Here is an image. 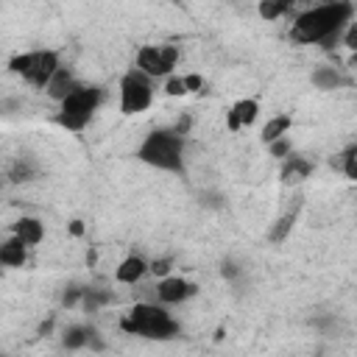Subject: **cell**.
<instances>
[{
  "instance_id": "obj_32",
  "label": "cell",
  "mask_w": 357,
  "mask_h": 357,
  "mask_svg": "<svg viewBox=\"0 0 357 357\" xmlns=\"http://www.w3.org/2000/svg\"><path fill=\"white\" fill-rule=\"evenodd\" d=\"M67 231H70L73 237H81V234H84V220H70Z\"/></svg>"
},
{
  "instance_id": "obj_21",
  "label": "cell",
  "mask_w": 357,
  "mask_h": 357,
  "mask_svg": "<svg viewBox=\"0 0 357 357\" xmlns=\"http://www.w3.org/2000/svg\"><path fill=\"white\" fill-rule=\"evenodd\" d=\"M332 165H340V167H343V173H346V178L357 181V145H354V142H351V145H346V151L340 153V159H337V162H332Z\"/></svg>"
},
{
  "instance_id": "obj_10",
  "label": "cell",
  "mask_w": 357,
  "mask_h": 357,
  "mask_svg": "<svg viewBox=\"0 0 357 357\" xmlns=\"http://www.w3.org/2000/svg\"><path fill=\"white\" fill-rule=\"evenodd\" d=\"M312 170H315V165H312L307 156H296V153H290V156L282 162L279 181H282L284 187H296V184H301L304 178H310Z\"/></svg>"
},
{
  "instance_id": "obj_15",
  "label": "cell",
  "mask_w": 357,
  "mask_h": 357,
  "mask_svg": "<svg viewBox=\"0 0 357 357\" xmlns=\"http://www.w3.org/2000/svg\"><path fill=\"white\" fill-rule=\"evenodd\" d=\"M25 259H28L25 245L17 237H8V240L0 243V265H6V268H22Z\"/></svg>"
},
{
  "instance_id": "obj_16",
  "label": "cell",
  "mask_w": 357,
  "mask_h": 357,
  "mask_svg": "<svg viewBox=\"0 0 357 357\" xmlns=\"http://www.w3.org/2000/svg\"><path fill=\"white\" fill-rule=\"evenodd\" d=\"M290 126H293L290 114H276V117H271V120L262 126V134H259V139H262L265 145H271V142H276V139L287 137Z\"/></svg>"
},
{
  "instance_id": "obj_17",
  "label": "cell",
  "mask_w": 357,
  "mask_h": 357,
  "mask_svg": "<svg viewBox=\"0 0 357 357\" xmlns=\"http://www.w3.org/2000/svg\"><path fill=\"white\" fill-rule=\"evenodd\" d=\"M296 218H298V204H296L290 212H284V215L271 226L268 240H271V243H284V240H287V234H290V231H293V226H296Z\"/></svg>"
},
{
  "instance_id": "obj_2",
  "label": "cell",
  "mask_w": 357,
  "mask_h": 357,
  "mask_svg": "<svg viewBox=\"0 0 357 357\" xmlns=\"http://www.w3.org/2000/svg\"><path fill=\"white\" fill-rule=\"evenodd\" d=\"M120 329L128 332V335L148 337V340H170L181 332L178 324L170 318V312L165 307H156V304H148V301L134 304L120 318Z\"/></svg>"
},
{
  "instance_id": "obj_7",
  "label": "cell",
  "mask_w": 357,
  "mask_h": 357,
  "mask_svg": "<svg viewBox=\"0 0 357 357\" xmlns=\"http://www.w3.org/2000/svg\"><path fill=\"white\" fill-rule=\"evenodd\" d=\"M176 61H178V45H145L137 50L134 70H139L142 75H148L153 81V78L170 75Z\"/></svg>"
},
{
  "instance_id": "obj_25",
  "label": "cell",
  "mask_w": 357,
  "mask_h": 357,
  "mask_svg": "<svg viewBox=\"0 0 357 357\" xmlns=\"http://www.w3.org/2000/svg\"><path fill=\"white\" fill-rule=\"evenodd\" d=\"M170 268H173V257H159V259H153V262L148 265V271H151L156 279L170 276Z\"/></svg>"
},
{
  "instance_id": "obj_33",
  "label": "cell",
  "mask_w": 357,
  "mask_h": 357,
  "mask_svg": "<svg viewBox=\"0 0 357 357\" xmlns=\"http://www.w3.org/2000/svg\"><path fill=\"white\" fill-rule=\"evenodd\" d=\"M50 329H53V318H47V321L39 326V335H50Z\"/></svg>"
},
{
  "instance_id": "obj_20",
  "label": "cell",
  "mask_w": 357,
  "mask_h": 357,
  "mask_svg": "<svg viewBox=\"0 0 357 357\" xmlns=\"http://www.w3.org/2000/svg\"><path fill=\"white\" fill-rule=\"evenodd\" d=\"M257 11H259V17L262 20H279V17H284L287 11H290V3L287 0H262L259 6H257Z\"/></svg>"
},
{
  "instance_id": "obj_30",
  "label": "cell",
  "mask_w": 357,
  "mask_h": 357,
  "mask_svg": "<svg viewBox=\"0 0 357 357\" xmlns=\"http://www.w3.org/2000/svg\"><path fill=\"white\" fill-rule=\"evenodd\" d=\"M184 86H187V92H201L206 86V81L198 73H190V75H184Z\"/></svg>"
},
{
  "instance_id": "obj_6",
  "label": "cell",
  "mask_w": 357,
  "mask_h": 357,
  "mask_svg": "<svg viewBox=\"0 0 357 357\" xmlns=\"http://www.w3.org/2000/svg\"><path fill=\"white\" fill-rule=\"evenodd\" d=\"M151 100H153V81L139 70H128L120 78V112L139 114L151 106Z\"/></svg>"
},
{
  "instance_id": "obj_5",
  "label": "cell",
  "mask_w": 357,
  "mask_h": 357,
  "mask_svg": "<svg viewBox=\"0 0 357 357\" xmlns=\"http://www.w3.org/2000/svg\"><path fill=\"white\" fill-rule=\"evenodd\" d=\"M59 53L56 50H33V53H20L8 61V70L14 75H22L31 86L45 89L47 81L53 78V73L59 70Z\"/></svg>"
},
{
  "instance_id": "obj_24",
  "label": "cell",
  "mask_w": 357,
  "mask_h": 357,
  "mask_svg": "<svg viewBox=\"0 0 357 357\" xmlns=\"http://www.w3.org/2000/svg\"><path fill=\"white\" fill-rule=\"evenodd\" d=\"M201 206H206V209H223L226 206V195L218 192V190H206V192H201Z\"/></svg>"
},
{
  "instance_id": "obj_22",
  "label": "cell",
  "mask_w": 357,
  "mask_h": 357,
  "mask_svg": "<svg viewBox=\"0 0 357 357\" xmlns=\"http://www.w3.org/2000/svg\"><path fill=\"white\" fill-rule=\"evenodd\" d=\"M36 176V167H33V162H28V159H20L14 167H11V181H31Z\"/></svg>"
},
{
  "instance_id": "obj_4",
  "label": "cell",
  "mask_w": 357,
  "mask_h": 357,
  "mask_svg": "<svg viewBox=\"0 0 357 357\" xmlns=\"http://www.w3.org/2000/svg\"><path fill=\"white\" fill-rule=\"evenodd\" d=\"M100 100H103V89L100 86H84V84H78V89L70 92L61 100V109H59V114L53 120L61 128H67V131H84L86 123L92 120V114L98 112Z\"/></svg>"
},
{
  "instance_id": "obj_1",
  "label": "cell",
  "mask_w": 357,
  "mask_h": 357,
  "mask_svg": "<svg viewBox=\"0 0 357 357\" xmlns=\"http://www.w3.org/2000/svg\"><path fill=\"white\" fill-rule=\"evenodd\" d=\"M354 20V3L335 0L315 8L301 11L290 25V39L301 45H321L324 50H332L340 42L343 28Z\"/></svg>"
},
{
  "instance_id": "obj_14",
  "label": "cell",
  "mask_w": 357,
  "mask_h": 357,
  "mask_svg": "<svg viewBox=\"0 0 357 357\" xmlns=\"http://www.w3.org/2000/svg\"><path fill=\"white\" fill-rule=\"evenodd\" d=\"M310 81H312V86H318V89H340V86L349 84V78H346L337 67H315L312 75H310Z\"/></svg>"
},
{
  "instance_id": "obj_31",
  "label": "cell",
  "mask_w": 357,
  "mask_h": 357,
  "mask_svg": "<svg viewBox=\"0 0 357 357\" xmlns=\"http://www.w3.org/2000/svg\"><path fill=\"white\" fill-rule=\"evenodd\" d=\"M86 346H89L92 351H103V346H106V343L100 340V332H98L95 326L89 329V337H86Z\"/></svg>"
},
{
  "instance_id": "obj_34",
  "label": "cell",
  "mask_w": 357,
  "mask_h": 357,
  "mask_svg": "<svg viewBox=\"0 0 357 357\" xmlns=\"http://www.w3.org/2000/svg\"><path fill=\"white\" fill-rule=\"evenodd\" d=\"M0 357H6V354H0Z\"/></svg>"
},
{
  "instance_id": "obj_12",
  "label": "cell",
  "mask_w": 357,
  "mask_h": 357,
  "mask_svg": "<svg viewBox=\"0 0 357 357\" xmlns=\"http://www.w3.org/2000/svg\"><path fill=\"white\" fill-rule=\"evenodd\" d=\"M78 89V81H75V75L67 70V67H59L56 73H53V78L47 81V86H45V92H47V98H53V100H64L70 92H75Z\"/></svg>"
},
{
  "instance_id": "obj_26",
  "label": "cell",
  "mask_w": 357,
  "mask_h": 357,
  "mask_svg": "<svg viewBox=\"0 0 357 357\" xmlns=\"http://www.w3.org/2000/svg\"><path fill=\"white\" fill-rule=\"evenodd\" d=\"M165 95H170V98H181V95H187L184 75H170L167 84H165Z\"/></svg>"
},
{
  "instance_id": "obj_29",
  "label": "cell",
  "mask_w": 357,
  "mask_h": 357,
  "mask_svg": "<svg viewBox=\"0 0 357 357\" xmlns=\"http://www.w3.org/2000/svg\"><path fill=\"white\" fill-rule=\"evenodd\" d=\"M81 293H84V287H75V284H73V287H67V290L61 293V307H67V310H70V307L81 304Z\"/></svg>"
},
{
  "instance_id": "obj_11",
  "label": "cell",
  "mask_w": 357,
  "mask_h": 357,
  "mask_svg": "<svg viewBox=\"0 0 357 357\" xmlns=\"http://www.w3.org/2000/svg\"><path fill=\"white\" fill-rule=\"evenodd\" d=\"M11 237H17L25 248L28 245H36V243H42V237H45V223L39 220V218H20V220H14V226H11Z\"/></svg>"
},
{
  "instance_id": "obj_23",
  "label": "cell",
  "mask_w": 357,
  "mask_h": 357,
  "mask_svg": "<svg viewBox=\"0 0 357 357\" xmlns=\"http://www.w3.org/2000/svg\"><path fill=\"white\" fill-rule=\"evenodd\" d=\"M220 276H223L226 282H237V279L243 276V268H240V262H237L234 257H226V259L220 262Z\"/></svg>"
},
{
  "instance_id": "obj_19",
  "label": "cell",
  "mask_w": 357,
  "mask_h": 357,
  "mask_svg": "<svg viewBox=\"0 0 357 357\" xmlns=\"http://www.w3.org/2000/svg\"><path fill=\"white\" fill-rule=\"evenodd\" d=\"M89 329H92V326H86V324H73V326H67L64 335H61V346L70 349V351L84 349V346H86V337H89Z\"/></svg>"
},
{
  "instance_id": "obj_18",
  "label": "cell",
  "mask_w": 357,
  "mask_h": 357,
  "mask_svg": "<svg viewBox=\"0 0 357 357\" xmlns=\"http://www.w3.org/2000/svg\"><path fill=\"white\" fill-rule=\"evenodd\" d=\"M112 290H103V287H84V293H81V307L86 310V312H98L100 307H106V304H112Z\"/></svg>"
},
{
  "instance_id": "obj_28",
  "label": "cell",
  "mask_w": 357,
  "mask_h": 357,
  "mask_svg": "<svg viewBox=\"0 0 357 357\" xmlns=\"http://www.w3.org/2000/svg\"><path fill=\"white\" fill-rule=\"evenodd\" d=\"M190 128H192V117H190L187 112H181V114H178V120L173 123V128H170V131H173L176 137H181V139H184V137L190 134Z\"/></svg>"
},
{
  "instance_id": "obj_27",
  "label": "cell",
  "mask_w": 357,
  "mask_h": 357,
  "mask_svg": "<svg viewBox=\"0 0 357 357\" xmlns=\"http://www.w3.org/2000/svg\"><path fill=\"white\" fill-rule=\"evenodd\" d=\"M268 153H271V156H276V159H287V156L293 153V145H290V139H287V137H282V139H276V142H271V145H268Z\"/></svg>"
},
{
  "instance_id": "obj_8",
  "label": "cell",
  "mask_w": 357,
  "mask_h": 357,
  "mask_svg": "<svg viewBox=\"0 0 357 357\" xmlns=\"http://www.w3.org/2000/svg\"><path fill=\"white\" fill-rule=\"evenodd\" d=\"M195 293H198V284H192V282H187V279H181V276H165V279H159V284H156V298H159V304H181V301L192 298Z\"/></svg>"
},
{
  "instance_id": "obj_9",
  "label": "cell",
  "mask_w": 357,
  "mask_h": 357,
  "mask_svg": "<svg viewBox=\"0 0 357 357\" xmlns=\"http://www.w3.org/2000/svg\"><path fill=\"white\" fill-rule=\"evenodd\" d=\"M259 114V103L254 98H240L229 112H226V128L229 131H240V128H248L254 126Z\"/></svg>"
},
{
  "instance_id": "obj_3",
  "label": "cell",
  "mask_w": 357,
  "mask_h": 357,
  "mask_svg": "<svg viewBox=\"0 0 357 357\" xmlns=\"http://www.w3.org/2000/svg\"><path fill=\"white\" fill-rule=\"evenodd\" d=\"M137 159L156 170L184 173V139L176 137L170 128H156L137 148Z\"/></svg>"
},
{
  "instance_id": "obj_13",
  "label": "cell",
  "mask_w": 357,
  "mask_h": 357,
  "mask_svg": "<svg viewBox=\"0 0 357 357\" xmlns=\"http://www.w3.org/2000/svg\"><path fill=\"white\" fill-rule=\"evenodd\" d=\"M145 273H148V262H145L142 257H137V254L126 257V259L117 265V271H114V276H117L120 284H137Z\"/></svg>"
}]
</instances>
